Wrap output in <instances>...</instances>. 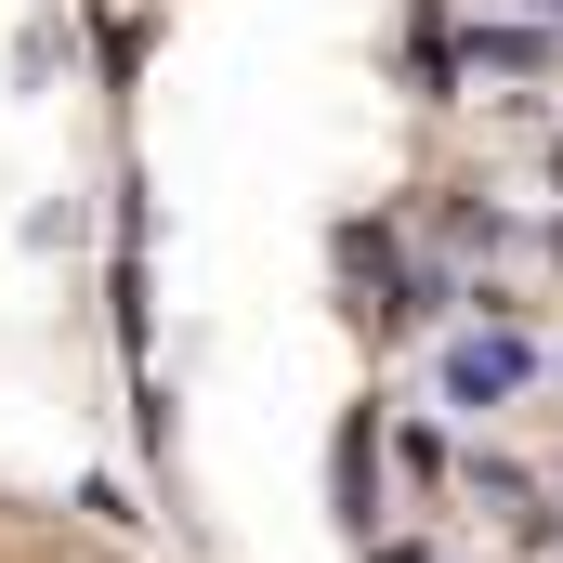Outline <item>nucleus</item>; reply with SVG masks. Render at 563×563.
I'll return each mask as SVG.
<instances>
[{"mask_svg":"<svg viewBox=\"0 0 563 563\" xmlns=\"http://www.w3.org/2000/svg\"><path fill=\"white\" fill-rule=\"evenodd\" d=\"M551 184H563V144H551Z\"/></svg>","mask_w":563,"mask_h":563,"instance_id":"4","label":"nucleus"},{"mask_svg":"<svg viewBox=\"0 0 563 563\" xmlns=\"http://www.w3.org/2000/svg\"><path fill=\"white\" fill-rule=\"evenodd\" d=\"M525 380H538V341L511 328V301H485V328H459V341H445V367H432V394H445L459 420H498Z\"/></svg>","mask_w":563,"mask_h":563,"instance_id":"1","label":"nucleus"},{"mask_svg":"<svg viewBox=\"0 0 563 563\" xmlns=\"http://www.w3.org/2000/svg\"><path fill=\"white\" fill-rule=\"evenodd\" d=\"M551 263H563V223H551Z\"/></svg>","mask_w":563,"mask_h":563,"instance_id":"3","label":"nucleus"},{"mask_svg":"<svg viewBox=\"0 0 563 563\" xmlns=\"http://www.w3.org/2000/svg\"><path fill=\"white\" fill-rule=\"evenodd\" d=\"M551 66V40H525V26H472V79H538Z\"/></svg>","mask_w":563,"mask_h":563,"instance_id":"2","label":"nucleus"}]
</instances>
